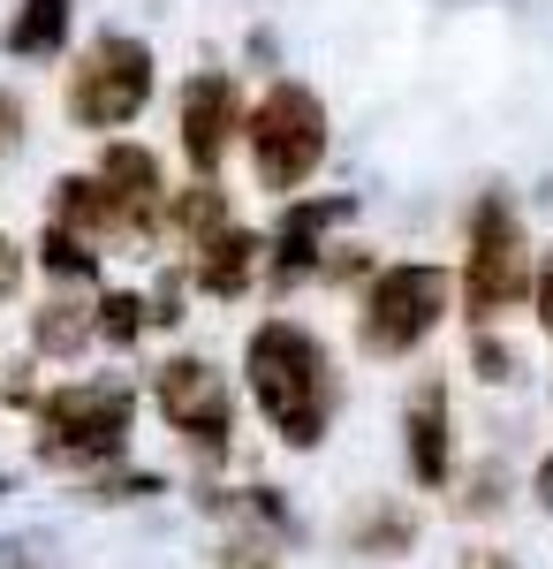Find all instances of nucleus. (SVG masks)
Wrapping results in <instances>:
<instances>
[{
  "mask_svg": "<svg viewBox=\"0 0 553 569\" xmlns=\"http://www.w3.org/2000/svg\"><path fill=\"white\" fill-rule=\"evenodd\" d=\"M243 372H251L258 410L273 418V433L289 448H311L326 440V418H334V372H326V350L319 335H303L296 319H265L243 350Z\"/></svg>",
  "mask_w": 553,
  "mask_h": 569,
  "instance_id": "nucleus-1",
  "label": "nucleus"
},
{
  "mask_svg": "<svg viewBox=\"0 0 553 569\" xmlns=\"http://www.w3.org/2000/svg\"><path fill=\"white\" fill-rule=\"evenodd\" d=\"M326 160V107L303 84H273L251 107V168L265 190H296Z\"/></svg>",
  "mask_w": 553,
  "mask_h": 569,
  "instance_id": "nucleus-2",
  "label": "nucleus"
},
{
  "mask_svg": "<svg viewBox=\"0 0 553 569\" xmlns=\"http://www.w3.org/2000/svg\"><path fill=\"white\" fill-rule=\"evenodd\" d=\"M440 311H448V273L440 266H418V259L386 266V273H372V289H364V350L410 357L440 327Z\"/></svg>",
  "mask_w": 553,
  "mask_h": 569,
  "instance_id": "nucleus-3",
  "label": "nucleus"
},
{
  "mask_svg": "<svg viewBox=\"0 0 553 569\" xmlns=\"http://www.w3.org/2000/svg\"><path fill=\"white\" fill-rule=\"evenodd\" d=\"M144 99H152V46L129 39V31H107L69 84V114L84 130H122L144 114Z\"/></svg>",
  "mask_w": 553,
  "mask_h": 569,
  "instance_id": "nucleus-4",
  "label": "nucleus"
},
{
  "mask_svg": "<svg viewBox=\"0 0 553 569\" xmlns=\"http://www.w3.org/2000/svg\"><path fill=\"white\" fill-rule=\"evenodd\" d=\"M39 426H46V456H69V463L114 456L129 440V388L122 380H77V388L46 395Z\"/></svg>",
  "mask_w": 553,
  "mask_h": 569,
  "instance_id": "nucleus-5",
  "label": "nucleus"
},
{
  "mask_svg": "<svg viewBox=\"0 0 553 569\" xmlns=\"http://www.w3.org/2000/svg\"><path fill=\"white\" fill-rule=\"evenodd\" d=\"M523 281H531V259H523V228H515V206L509 198H485L477 213H470V311L477 319H493V311H509L523 297Z\"/></svg>",
  "mask_w": 553,
  "mask_h": 569,
  "instance_id": "nucleus-6",
  "label": "nucleus"
},
{
  "mask_svg": "<svg viewBox=\"0 0 553 569\" xmlns=\"http://www.w3.org/2000/svg\"><path fill=\"white\" fill-rule=\"evenodd\" d=\"M160 410H168V418L198 440L205 456L228 448L235 410H228V388H220V372L205 365V357H174V365H160Z\"/></svg>",
  "mask_w": 553,
  "mask_h": 569,
  "instance_id": "nucleus-7",
  "label": "nucleus"
},
{
  "mask_svg": "<svg viewBox=\"0 0 553 569\" xmlns=\"http://www.w3.org/2000/svg\"><path fill=\"white\" fill-rule=\"evenodd\" d=\"M174 122H182V152H190V168L213 176L220 152H228V137H235V84H228L220 69L190 77L182 99H174Z\"/></svg>",
  "mask_w": 553,
  "mask_h": 569,
  "instance_id": "nucleus-8",
  "label": "nucleus"
},
{
  "mask_svg": "<svg viewBox=\"0 0 553 569\" xmlns=\"http://www.w3.org/2000/svg\"><path fill=\"white\" fill-rule=\"evenodd\" d=\"M99 190H107V206H114L122 228H144L152 206H160V160L144 144H114L107 168H99Z\"/></svg>",
  "mask_w": 553,
  "mask_h": 569,
  "instance_id": "nucleus-9",
  "label": "nucleus"
},
{
  "mask_svg": "<svg viewBox=\"0 0 553 569\" xmlns=\"http://www.w3.org/2000/svg\"><path fill=\"white\" fill-rule=\"evenodd\" d=\"M410 471L425 486L448 479V388H425L410 402Z\"/></svg>",
  "mask_w": 553,
  "mask_h": 569,
  "instance_id": "nucleus-10",
  "label": "nucleus"
},
{
  "mask_svg": "<svg viewBox=\"0 0 553 569\" xmlns=\"http://www.w3.org/2000/svg\"><path fill=\"white\" fill-rule=\"evenodd\" d=\"M326 220H349V198H303V206H289V213H281V273L311 266L319 228H326Z\"/></svg>",
  "mask_w": 553,
  "mask_h": 569,
  "instance_id": "nucleus-11",
  "label": "nucleus"
},
{
  "mask_svg": "<svg viewBox=\"0 0 553 569\" xmlns=\"http://www.w3.org/2000/svg\"><path fill=\"white\" fill-rule=\"evenodd\" d=\"M251 236H243V228H220L213 243H205V266H198V281H205V289H213V297H235V289H243V281H251Z\"/></svg>",
  "mask_w": 553,
  "mask_h": 569,
  "instance_id": "nucleus-12",
  "label": "nucleus"
},
{
  "mask_svg": "<svg viewBox=\"0 0 553 569\" xmlns=\"http://www.w3.org/2000/svg\"><path fill=\"white\" fill-rule=\"evenodd\" d=\"M69 39V0H23V16L8 23V53H53Z\"/></svg>",
  "mask_w": 553,
  "mask_h": 569,
  "instance_id": "nucleus-13",
  "label": "nucleus"
},
{
  "mask_svg": "<svg viewBox=\"0 0 553 569\" xmlns=\"http://www.w3.org/2000/svg\"><path fill=\"white\" fill-rule=\"evenodd\" d=\"M99 327H107L114 342H129V335H137V297H107V319H99Z\"/></svg>",
  "mask_w": 553,
  "mask_h": 569,
  "instance_id": "nucleus-14",
  "label": "nucleus"
},
{
  "mask_svg": "<svg viewBox=\"0 0 553 569\" xmlns=\"http://www.w3.org/2000/svg\"><path fill=\"white\" fill-rule=\"evenodd\" d=\"M531 297H539V319H546V342H553V251L539 259V273H531Z\"/></svg>",
  "mask_w": 553,
  "mask_h": 569,
  "instance_id": "nucleus-15",
  "label": "nucleus"
},
{
  "mask_svg": "<svg viewBox=\"0 0 553 569\" xmlns=\"http://www.w3.org/2000/svg\"><path fill=\"white\" fill-rule=\"evenodd\" d=\"M539 501H546V509H553V456H546V463H539Z\"/></svg>",
  "mask_w": 553,
  "mask_h": 569,
  "instance_id": "nucleus-16",
  "label": "nucleus"
},
{
  "mask_svg": "<svg viewBox=\"0 0 553 569\" xmlns=\"http://www.w3.org/2000/svg\"><path fill=\"white\" fill-rule=\"evenodd\" d=\"M463 569H515L509 555H477V562H463Z\"/></svg>",
  "mask_w": 553,
  "mask_h": 569,
  "instance_id": "nucleus-17",
  "label": "nucleus"
},
{
  "mask_svg": "<svg viewBox=\"0 0 553 569\" xmlns=\"http://www.w3.org/2000/svg\"><path fill=\"white\" fill-rule=\"evenodd\" d=\"M8 281H16V259H8V243H0V289H8Z\"/></svg>",
  "mask_w": 553,
  "mask_h": 569,
  "instance_id": "nucleus-18",
  "label": "nucleus"
},
{
  "mask_svg": "<svg viewBox=\"0 0 553 569\" xmlns=\"http://www.w3.org/2000/svg\"><path fill=\"white\" fill-rule=\"evenodd\" d=\"M228 569H265V562H228Z\"/></svg>",
  "mask_w": 553,
  "mask_h": 569,
  "instance_id": "nucleus-19",
  "label": "nucleus"
},
{
  "mask_svg": "<svg viewBox=\"0 0 553 569\" xmlns=\"http://www.w3.org/2000/svg\"><path fill=\"white\" fill-rule=\"evenodd\" d=\"M0 144H8V137H0Z\"/></svg>",
  "mask_w": 553,
  "mask_h": 569,
  "instance_id": "nucleus-20",
  "label": "nucleus"
}]
</instances>
